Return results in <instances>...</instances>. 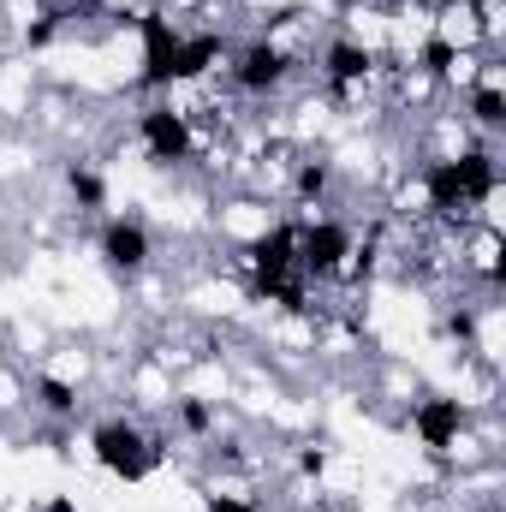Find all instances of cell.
Returning <instances> with one entry per match:
<instances>
[{"label": "cell", "mask_w": 506, "mask_h": 512, "mask_svg": "<svg viewBox=\"0 0 506 512\" xmlns=\"http://www.w3.org/2000/svg\"><path fill=\"white\" fill-rule=\"evenodd\" d=\"M423 197H429L435 215H459V209L489 203V197H495V155H489V149H465V155L429 161Z\"/></svg>", "instance_id": "1"}, {"label": "cell", "mask_w": 506, "mask_h": 512, "mask_svg": "<svg viewBox=\"0 0 506 512\" xmlns=\"http://www.w3.org/2000/svg\"><path fill=\"white\" fill-rule=\"evenodd\" d=\"M90 453H96V465H102L108 477H120V483H143V477L161 465V441L143 435L137 423H120V417L90 429Z\"/></svg>", "instance_id": "2"}, {"label": "cell", "mask_w": 506, "mask_h": 512, "mask_svg": "<svg viewBox=\"0 0 506 512\" xmlns=\"http://www.w3.org/2000/svg\"><path fill=\"white\" fill-rule=\"evenodd\" d=\"M251 292L256 298H274L286 280H298V227L292 221H280V227H268L262 239H251Z\"/></svg>", "instance_id": "3"}, {"label": "cell", "mask_w": 506, "mask_h": 512, "mask_svg": "<svg viewBox=\"0 0 506 512\" xmlns=\"http://www.w3.org/2000/svg\"><path fill=\"white\" fill-rule=\"evenodd\" d=\"M137 137H143V149H149L155 167H179V161H191V149H197L191 120H185L173 102H149V108L137 114Z\"/></svg>", "instance_id": "4"}, {"label": "cell", "mask_w": 506, "mask_h": 512, "mask_svg": "<svg viewBox=\"0 0 506 512\" xmlns=\"http://www.w3.org/2000/svg\"><path fill=\"white\" fill-rule=\"evenodd\" d=\"M346 256H352V227L346 221H310V227H298V274L328 280V274L346 268Z\"/></svg>", "instance_id": "5"}, {"label": "cell", "mask_w": 506, "mask_h": 512, "mask_svg": "<svg viewBox=\"0 0 506 512\" xmlns=\"http://www.w3.org/2000/svg\"><path fill=\"white\" fill-rule=\"evenodd\" d=\"M137 36H143V72H137V84H143V90H167L185 36H179L173 18H161V12H143V18H137Z\"/></svg>", "instance_id": "6"}, {"label": "cell", "mask_w": 506, "mask_h": 512, "mask_svg": "<svg viewBox=\"0 0 506 512\" xmlns=\"http://www.w3.org/2000/svg\"><path fill=\"white\" fill-rule=\"evenodd\" d=\"M286 78H292V54L274 48L268 36H256V42H245V48L233 54V84H239L245 96H268V90H280Z\"/></svg>", "instance_id": "7"}, {"label": "cell", "mask_w": 506, "mask_h": 512, "mask_svg": "<svg viewBox=\"0 0 506 512\" xmlns=\"http://www.w3.org/2000/svg\"><path fill=\"white\" fill-rule=\"evenodd\" d=\"M322 72H328L334 96H346V90L370 84V72H376V54H370L364 42H352V36H334V42H328V54H322Z\"/></svg>", "instance_id": "8"}, {"label": "cell", "mask_w": 506, "mask_h": 512, "mask_svg": "<svg viewBox=\"0 0 506 512\" xmlns=\"http://www.w3.org/2000/svg\"><path fill=\"white\" fill-rule=\"evenodd\" d=\"M411 429H417V441H423L429 453H447V447L459 441V429H465V405H459V399H423V405L411 411Z\"/></svg>", "instance_id": "9"}, {"label": "cell", "mask_w": 506, "mask_h": 512, "mask_svg": "<svg viewBox=\"0 0 506 512\" xmlns=\"http://www.w3.org/2000/svg\"><path fill=\"white\" fill-rule=\"evenodd\" d=\"M102 262L114 268V274H137L143 262H149V227L143 221H108L102 227Z\"/></svg>", "instance_id": "10"}, {"label": "cell", "mask_w": 506, "mask_h": 512, "mask_svg": "<svg viewBox=\"0 0 506 512\" xmlns=\"http://www.w3.org/2000/svg\"><path fill=\"white\" fill-rule=\"evenodd\" d=\"M221 36H185L179 42V66H173V84H191V78H203V72H215L221 66Z\"/></svg>", "instance_id": "11"}, {"label": "cell", "mask_w": 506, "mask_h": 512, "mask_svg": "<svg viewBox=\"0 0 506 512\" xmlns=\"http://www.w3.org/2000/svg\"><path fill=\"white\" fill-rule=\"evenodd\" d=\"M66 191L78 197V209H102V203H108L102 173H96V167H84V161H72V167H66Z\"/></svg>", "instance_id": "12"}, {"label": "cell", "mask_w": 506, "mask_h": 512, "mask_svg": "<svg viewBox=\"0 0 506 512\" xmlns=\"http://www.w3.org/2000/svg\"><path fill=\"white\" fill-rule=\"evenodd\" d=\"M471 120H477V126H489V131L506 126V96H501V84H477V90H471Z\"/></svg>", "instance_id": "13"}, {"label": "cell", "mask_w": 506, "mask_h": 512, "mask_svg": "<svg viewBox=\"0 0 506 512\" xmlns=\"http://www.w3.org/2000/svg\"><path fill=\"white\" fill-rule=\"evenodd\" d=\"M36 405L48 411V417H78V387L54 382V376H42L36 382Z\"/></svg>", "instance_id": "14"}, {"label": "cell", "mask_w": 506, "mask_h": 512, "mask_svg": "<svg viewBox=\"0 0 506 512\" xmlns=\"http://www.w3.org/2000/svg\"><path fill=\"white\" fill-rule=\"evenodd\" d=\"M417 66H423L429 78H447V72L459 66V42H447V36H429V42L417 48Z\"/></svg>", "instance_id": "15"}, {"label": "cell", "mask_w": 506, "mask_h": 512, "mask_svg": "<svg viewBox=\"0 0 506 512\" xmlns=\"http://www.w3.org/2000/svg\"><path fill=\"white\" fill-rule=\"evenodd\" d=\"M328 191V161H304L298 167V203H322Z\"/></svg>", "instance_id": "16"}, {"label": "cell", "mask_w": 506, "mask_h": 512, "mask_svg": "<svg viewBox=\"0 0 506 512\" xmlns=\"http://www.w3.org/2000/svg\"><path fill=\"white\" fill-rule=\"evenodd\" d=\"M209 423H215V411H209L203 399H179V429H191V435H209Z\"/></svg>", "instance_id": "17"}, {"label": "cell", "mask_w": 506, "mask_h": 512, "mask_svg": "<svg viewBox=\"0 0 506 512\" xmlns=\"http://www.w3.org/2000/svg\"><path fill=\"white\" fill-rule=\"evenodd\" d=\"M60 24H66V12H42V18L24 30V42H30V48H48V42L60 36Z\"/></svg>", "instance_id": "18"}, {"label": "cell", "mask_w": 506, "mask_h": 512, "mask_svg": "<svg viewBox=\"0 0 506 512\" xmlns=\"http://www.w3.org/2000/svg\"><path fill=\"white\" fill-rule=\"evenodd\" d=\"M298 471H304V477H322V471H328V453H322V447H304V453H298Z\"/></svg>", "instance_id": "19"}, {"label": "cell", "mask_w": 506, "mask_h": 512, "mask_svg": "<svg viewBox=\"0 0 506 512\" xmlns=\"http://www.w3.org/2000/svg\"><path fill=\"white\" fill-rule=\"evenodd\" d=\"M209 512H256L245 495H209Z\"/></svg>", "instance_id": "20"}, {"label": "cell", "mask_w": 506, "mask_h": 512, "mask_svg": "<svg viewBox=\"0 0 506 512\" xmlns=\"http://www.w3.org/2000/svg\"><path fill=\"white\" fill-rule=\"evenodd\" d=\"M447 328H453V334H459V340H471V334H477V322H471V316H465V310H459V316H447Z\"/></svg>", "instance_id": "21"}, {"label": "cell", "mask_w": 506, "mask_h": 512, "mask_svg": "<svg viewBox=\"0 0 506 512\" xmlns=\"http://www.w3.org/2000/svg\"><path fill=\"white\" fill-rule=\"evenodd\" d=\"M48 512H78V507H72V501H54V507H48Z\"/></svg>", "instance_id": "22"}, {"label": "cell", "mask_w": 506, "mask_h": 512, "mask_svg": "<svg viewBox=\"0 0 506 512\" xmlns=\"http://www.w3.org/2000/svg\"><path fill=\"white\" fill-rule=\"evenodd\" d=\"M387 6H429V0H387Z\"/></svg>", "instance_id": "23"}, {"label": "cell", "mask_w": 506, "mask_h": 512, "mask_svg": "<svg viewBox=\"0 0 506 512\" xmlns=\"http://www.w3.org/2000/svg\"><path fill=\"white\" fill-rule=\"evenodd\" d=\"M459 6H489V0H459Z\"/></svg>", "instance_id": "24"}]
</instances>
